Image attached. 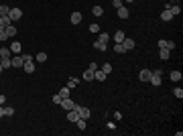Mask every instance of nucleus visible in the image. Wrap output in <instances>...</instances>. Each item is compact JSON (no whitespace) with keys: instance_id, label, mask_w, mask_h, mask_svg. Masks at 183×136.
<instances>
[{"instance_id":"f257e3e1","label":"nucleus","mask_w":183,"mask_h":136,"mask_svg":"<svg viewBox=\"0 0 183 136\" xmlns=\"http://www.w3.org/2000/svg\"><path fill=\"white\" fill-rule=\"evenodd\" d=\"M59 106H61L65 112H69V110H73V108H75V102H73L71 98H63V100L59 102Z\"/></svg>"},{"instance_id":"f03ea898","label":"nucleus","mask_w":183,"mask_h":136,"mask_svg":"<svg viewBox=\"0 0 183 136\" xmlns=\"http://www.w3.org/2000/svg\"><path fill=\"white\" fill-rule=\"evenodd\" d=\"M8 16H10L12 23H16V21H21V18H23V10H21V8H10Z\"/></svg>"},{"instance_id":"7ed1b4c3","label":"nucleus","mask_w":183,"mask_h":136,"mask_svg":"<svg viewBox=\"0 0 183 136\" xmlns=\"http://www.w3.org/2000/svg\"><path fill=\"white\" fill-rule=\"evenodd\" d=\"M75 110L80 112V118H83V120H88V118H90V116H92L90 108H81V106H77V104H75Z\"/></svg>"},{"instance_id":"20e7f679","label":"nucleus","mask_w":183,"mask_h":136,"mask_svg":"<svg viewBox=\"0 0 183 136\" xmlns=\"http://www.w3.org/2000/svg\"><path fill=\"white\" fill-rule=\"evenodd\" d=\"M23 63H24L23 55H14V57H10V65H12V67H23Z\"/></svg>"},{"instance_id":"39448f33","label":"nucleus","mask_w":183,"mask_h":136,"mask_svg":"<svg viewBox=\"0 0 183 136\" xmlns=\"http://www.w3.org/2000/svg\"><path fill=\"white\" fill-rule=\"evenodd\" d=\"M8 49H10L12 55H21V51H23V45H21L18 41H14V43H10V47H8Z\"/></svg>"},{"instance_id":"423d86ee","label":"nucleus","mask_w":183,"mask_h":136,"mask_svg":"<svg viewBox=\"0 0 183 136\" xmlns=\"http://www.w3.org/2000/svg\"><path fill=\"white\" fill-rule=\"evenodd\" d=\"M151 75H153V71H151V69H142V71L138 73V79H140V81H149Z\"/></svg>"},{"instance_id":"0eeeda50","label":"nucleus","mask_w":183,"mask_h":136,"mask_svg":"<svg viewBox=\"0 0 183 136\" xmlns=\"http://www.w3.org/2000/svg\"><path fill=\"white\" fill-rule=\"evenodd\" d=\"M81 12H71V16H69V21H71V24H80L81 23Z\"/></svg>"},{"instance_id":"6e6552de","label":"nucleus","mask_w":183,"mask_h":136,"mask_svg":"<svg viewBox=\"0 0 183 136\" xmlns=\"http://www.w3.org/2000/svg\"><path fill=\"white\" fill-rule=\"evenodd\" d=\"M77 118H80V112H77L75 108H73V110H69V112H67V120H69V122H75Z\"/></svg>"},{"instance_id":"1a4fd4ad","label":"nucleus","mask_w":183,"mask_h":136,"mask_svg":"<svg viewBox=\"0 0 183 136\" xmlns=\"http://www.w3.org/2000/svg\"><path fill=\"white\" fill-rule=\"evenodd\" d=\"M122 47H124L126 51H130V49H134V41H132V39H128V37H124V41H122Z\"/></svg>"},{"instance_id":"9d476101","label":"nucleus","mask_w":183,"mask_h":136,"mask_svg":"<svg viewBox=\"0 0 183 136\" xmlns=\"http://www.w3.org/2000/svg\"><path fill=\"white\" fill-rule=\"evenodd\" d=\"M149 81H151V83H153V85H161V83H163V77H161L159 73H153Z\"/></svg>"},{"instance_id":"9b49d317","label":"nucleus","mask_w":183,"mask_h":136,"mask_svg":"<svg viewBox=\"0 0 183 136\" xmlns=\"http://www.w3.org/2000/svg\"><path fill=\"white\" fill-rule=\"evenodd\" d=\"M10 57H12V53H10L8 47H2V49H0V59H10Z\"/></svg>"},{"instance_id":"f8f14e48","label":"nucleus","mask_w":183,"mask_h":136,"mask_svg":"<svg viewBox=\"0 0 183 136\" xmlns=\"http://www.w3.org/2000/svg\"><path fill=\"white\" fill-rule=\"evenodd\" d=\"M94 79L96 81H104L106 79V73H104L102 69H96V71H94Z\"/></svg>"},{"instance_id":"ddd939ff","label":"nucleus","mask_w":183,"mask_h":136,"mask_svg":"<svg viewBox=\"0 0 183 136\" xmlns=\"http://www.w3.org/2000/svg\"><path fill=\"white\" fill-rule=\"evenodd\" d=\"M159 57H161V59H163V61H167V59H169V57H171V51H169V49H165V47H163V49H159Z\"/></svg>"},{"instance_id":"4468645a","label":"nucleus","mask_w":183,"mask_h":136,"mask_svg":"<svg viewBox=\"0 0 183 136\" xmlns=\"http://www.w3.org/2000/svg\"><path fill=\"white\" fill-rule=\"evenodd\" d=\"M116 10H118V18H128V8H126L124 4L120 8H116Z\"/></svg>"},{"instance_id":"2eb2a0df","label":"nucleus","mask_w":183,"mask_h":136,"mask_svg":"<svg viewBox=\"0 0 183 136\" xmlns=\"http://www.w3.org/2000/svg\"><path fill=\"white\" fill-rule=\"evenodd\" d=\"M169 12H171L173 16H179V14H181V6H179V4H173V6H169Z\"/></svg>"},{"instance_id":"dca6fc26","label":"nucleus","mask_w":183,"mask_h":136,"mask_svg":"<svg viewBox=\"0 0 183 136\" xmlns=\"http://www.w3.org/2000/svg\"><path fill=\"white\" fill-rule=\"evenodd\" d=\"M23 69L27 71V73H33V71H35V65H33V61H24V63H23Z\"/></svg>"},{"instance_id":"f3484780","label":"nucleus","mask_w":183,"mask_h":136,"mask_svg":"<svg viewBox=\"0 0 183 136\" xmlns=\"http://www.w3.org/2000/svg\"><path fill=\"white\" fill-rule=\"evenodd\" d=\"M161 18H163L165 23H169V21H171V18H173V14H171V12H169V8H165V10L161 12Z\"/></svg>"},{"instance_id":"a211bd4d","label":"nucleus","mask_w":183,"mask_h":136,"mask_svg":"<svg viewBox=\"0 0 183 136\" xmlns=\"http://www.w3.org/2000/svg\"><path fill=\"white\" fill-rule=\"evenodd\" d=\"M77 83H80V79H77V77H69V79H67V83H65V85H67L69 90H73V87H75Z\"/></svg>"},{"instance_id":"6ab92c4d","label":"nucleus","mask_w":183,"mask_h":136,"mask_svg":"<svg viewBox=\"0 0 183 136\" xmlns=\"http://www.w3.org/2000/svg\"><path fill=\"white\" fill-rule=\"evenodd\" d=\"M94 49H98V51H106V49H108V43H102V41H96V43H94Z\"/></svg>"},{"instance_id":"aec40b11","label":"nucleus","mask_w":183,"mask_h":136,"mask_svg":"<svg viewBox=\"0 0 183 136\" xmlns=\"http://www.w3.org/2000/svg\"><path fill=\"white\" fill-rule=\"evenodd\" d=\"M69 91H71V90H69L67 85H63V87H61V90H59L57 93L61 96V100H63V98H69Z\"/></svg>"},{"instance_id":"412c9836","label":"nucleus","mask_w":183,"mask_h":136,"mask_svg":"<svg viewBox=\"0 0 183 136\" xmlns=\"http://www.w3.org/2000/svg\"><path fill=\"white\" fill-rule=\"evenodd\" d=\"M92 14H94V16H102V14H104V8L98 4V6H94V8H92Z\"/></svg>"},{"instance_id":"4be33fe9","label":"nucleus","mask_w":183,"mask_h":136,"mask_svg":"<svg viewBox=\"0 0 183 136\" xmlns=\"http://www.w3.org/2000/svg\"><path fill=\"white\" fill-rule=\"evenodd\" d=\"M124 37H126V35L122 33V31H116V33H114V41H116V43H122Z\"/></svg>"},{"instance_id":"5701e85b","label":"nucleus","mask_w":183,"mask_h":136,"mask_svg":"<svg viewBox=\"0 0 183 136\" xmlns=\"http://www.w3.org/2000/svg\"><path fill=\"white\" fill-rule=\"evenodd\" d=\"M83 79H86V81H92V79H94V71H92L90 67L83 71Z\"/></svg>"},{"instance_id":"b1692460","label":"nucleus","mask_w":183,"mask_h":136,"mask_svg":"<svg viewBox=\"0 0 183 136\" xmlns=\"http://www.w3.org/2000/svg\"><path fill=\"white\" fill-rule=\"evenodd\" d=\"M14 35H16V26H14V24H8V26H6V37H14Z\"/></svg>"},{"instance_id":"393cba45","label":"nucleus","mask_w":183,"mask_h":136,"mask_svg":"<svg viewBox=\"0 0 183 136\" xmlns=\"http://www.w3.org/2000/svg\"><path fill=\"white\" fill-rule=\"evenodd\" d=\"M8 12H10V6H6V4H0V16H8Z\"/></svg>"},{"instance_id":"a878e982","label":"nucleus","mask_w":183,"mask_h":136,"mask_svg":"<svg viewBox=\"0 0 183 136\" xmlns=\"http://www.w3.org/2000/svg\"><path fill=\"white\" fill-rule=\"evenodd\" d=\"M171 81H181V71H171Z\"/></svg>"},{"instance_id":"bb28decb","label":"nucleus","mask_w":183,"mask_h":136,"mask_svg":"<svg viewBox=\"0 0 183 136\" xmlns=\"http://www.w3.org/2000/svg\"><path fill=\"white\" fill-rule=\"evenodd\" d=\"M0 24H2V26H8V24H12L10 16H0Z\"/></svg>"},{"instance_id":"cd10ccee","label":"nucleus","mask_w":183,"mask_h":136,"mask_svg":"<svg viewBox=\"0 0 183 136\" xmlns=\"http://www.w3.org/2000/svg\"><path fill=\"white\" fill-rule=\"evenodd\" d=\"M98 41H102V43H108V41H110V35H108V33H100V35H98Z\"/></svg>"},{"instance_id":"c85d7f7f","label":"nucleus","mask_w":183,"mask_h":136,"mask_svg":"<svg viewBox=\"0 0 183 136\" xmlns=\"http://www.w3.org/2000/svg\"><path fill=\"white\" fill-rule=\"evenodd\" d=\"M102 71L106 73V75H108V73H112V63H104V65H102Z\"/></svg>"},{"instance_id":"c756f323","label":"nucleus","mask_w":183,"mask_h":136,"mask_svg":"<svg viewBox=\"0 0 183 136\" xmlns=\"http://www.w3.org/2000/svg\"><path fill=\"white\" fill-rule=\"evenodd\" d=\"M37 61H39V63H45V61H47V53H43V51L37 53Z\"/></svg>"},{"instance_id":"7c9ffc66","label":"nucleus","mask_w":183,"mask_h":136,"mask_svg":"<svg viewBox=\"0 0 183 136\" xmlns=\"http://www.w3.org/2000/svg\"><path fill=\"white\" fill-rule=\"evenodd\" d=\"M4 116H14V108L12 106H4Z\"/></svg>"},{"instance_id":"2f4dec72","label":"nucleus","mask_w":183,"mask_h":136,"mask_svg":"<svg viewBox=\"0 0 183 136\" xmlns=\"http://www.w3.org/2000/svg\"><path fill=\"white\" fill-rule=\"evenodd\" d=\"M75 124H77L80 130H86V120H83V118H77V120H75Z\"/></svg>"},{"instance_id":"473e14b6","label":"nucleus","mask_w":183,"mask_h":136,"mask_svg":"<svg viewBox=\"0 0 183 136\" xmlns=\"http://www.w3.org/2000/svg\"><path fill=\"white\" fill-rule=\"evenodd\" d=\"M0 65H2V69L12 67V65H10V59H0Z\"/></svg>"},{"instance_id":"72a5a7b5","label":"nucleus","mask_w":183,"mask_h":136,"mask_svg":"<svg viewBox=\"0 0 183 136\" xmlns=\"http://www.w3.org/2000/svg\"><path fill=\"white\" fill-rule=\"evenodd\" d=\"M114 51H116V53H126V49L122 47V43H116V45H114Z\"/></svg>"},{"instance_id":"f704fd0d","label":"nucleus","mask_w":183,"mask_h":136,"mask_svg":"<svg viewBox=\"0 0 183 136\" xmlns=\"http://www.w3.org/2000/svg\"><path fill=\"white\" fill-rule=\"evenodd\" d=\"M173 93H175V98H179V100L183 98V90H181V87H175V90H173Z\"/></svg>"},{"instance_id":"c9c22d12","label":"nucleus","mask_w":183,"mask_h":136,"mask_svg":"<svg viewBox=\"0 0 183 136\" xmlns=\"http://www.w3.org/2000/svg\"><path fill=\"white\" fill-rule=\"evenodd\" d=\"M90 31H92V33H100V26H98L96 23H92L90 24Z\"/></svg>"},{"instance_id":"e433bc0d","label":"nucleus","mask_w":183,"mask_h":136,"mask_svg":"<svg viewBox=\"0 0 183 136\" xmlns=\"http://www.w3.org/2000/svg\"><path fill=\"white\" fill-rule=\"evenodd\" d=\"M112 4H114V8H120L124 4V0H112Z\"/></svg>"},{"instance_id":"4c0bfd02","label":"nucleus","mask_w":183,"mask_h":136,"mask_svg":"<svg viewBox=\"0 0 183 136\" xmlns=\"http://www.w3.org/2000/svg\"><path fill=\"white\" fill-rule=\"evenodd\" d=\"M165 49H169V51H171V49H175V43H173V41H167V45H165Z\"/></svg>"},{"instance_id":"58836bf2","label":"nucleus","mask_w":183,"mask_h":136,"mask_svg":"<svg viewBox=\"0 0 183 136\" xmlns=\"http://www.w3.org/2000/svg\"><path fill=\"white\" fill-rule=\"evenodd\" d=\"M59 102H61V96L55 93V96H53V104H59Z\"/></svg>"},{"instance_id":"ea45409f","label":"nucleus","mask_w":183,"mask_h":136,"mask_svg":"<svg viewBox=\"0 0 183 136\" xmlns=\"http://www.w3.org/2000/svg\"><path fill=\"white\" fill-rule=\"evenodd\" d=\"M157 45H159V49H163V47L167 45V41H165V39H161V41H159V43H157Z\"/></svg>"},{"instance_id":"a19ab883","label":"nucleus","mask_w":183,"mask_h":136,"mask_svg":"<svg viewBox=\"0 0 183 136\" xmlns=\"http://www.w3.org/2000/svg\"><path fill=\"white\" fill-rule=\"evenodd\" d=\"M90 69H92V71H96V69H100V67H98V63H90Z\"/></svg>"},{"instance_id":"79ce46f5","label":"nucleus","mask_w":183,"mask_h":136,"mask_svg":"<svg viewBox=\"0 0 183 136\" xmlns=\"http://www.w3.org/2000/svg\"><path fill=\"white\" fill-rule=\"evenodd\" d=\"M4 104H6V98H4V96H0V106H4Z\"/></svg>"},{"instance_id":"37998d69","label":"nucleus","mask_w":183,"mask_h":136,"mask_svg":"<svg viewBox=\"0 0 183 136\" xmlns=\"http://www.w3.org/2000/svg\"><path fill=\"white\" fill-rule=\"evenodd\" d=\"M4 116V106H0V118Z\"/></svg>"},{"instance_id":"c03bdc74","label":"nucleus","mask_w":183,"mask_h":136,"mask_svg":"<svg viewBox=\"0 0 183 136\" xmlns=\"http://www.w3.org/2000/svg\"><path fill=\"white\" fill-rule=\"evenodd\" d=\"M124 2H134V0H124Z\"/></svg>"},{"instance_id":"a18cd8bd","label":"nucleus","mask_w":183,"mask_h":136,"mask_svg":"<svg viewBox=\"0 0 183 136\" xmlns=\"http://www.w3.org/2000/svg\"><path fill=\"white\" fill-rule=\"evenodd\" d=\"M2 71H4V69H2V65H0V73H2Z\"/></svg>"}]
</instances>
